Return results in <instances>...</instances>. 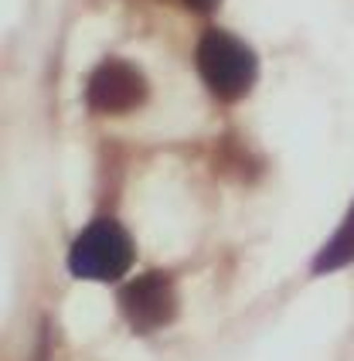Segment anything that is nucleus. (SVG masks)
<instances>
[{"label": "nucleus", "instance_id": "1", "mask_svg": "<svg viewBox=\"0 0 354 361\" xmlns=\"http://www.w3.org/2000/svg\"><path fill=\"white\" fill-rule=\"evenodd\" d=\"M195 65L201 82L208 85V92L221 102L242 99L259 75L256 51L242 38L228 35V31H205L197 38L195 48Z\"/></svg>", "mask_w": 354, "mask_h": 361}, {"label": "nucleus", "instance_id": "2", "mask_svg": "<svg viewBox=\"0 0 354 361\" xmlns=\"http://www.w3.org/2000/svg\"><path fill=\"white\" fill-rule=\"evenodd\" d=\"M133 239L130 232L113 219H96L82 228V235L72 242L68 252V269L79 280L113 283L133 266Z\"/></svg>", "mask_w": 354, "mask_h": 361}, {"label": "nucleus", "instance_id": "3", "mask_svg": "<svg viewBox=\"0 0 354 361\" xmlns=\"http://www.w3.org/2000/svg\"><path fill=\"white\" fill-rule=\"evenodd\" d=\"M147 79L133 61L106 59L85 82V106L102 116H123L147 102Z\"/></svg>", "mask_w": 354, "mask_h": 361}, {"label": "nucleus", "instance_id": "4", "mask_svg": "<svg viewBox=\"0 0 354 361\" xmlns=\"http://www.w3.org/2000/svg\"><path fill=\"white\" fill-rule=\"evenodd\" d=\"M119 314L137 334L160 331L174 321L177 314V293L174 283L164 273H143L137 280H130L119 293Z\"/></svg>", "mask_w": 354, "mask_h": 361}, {"label": "nucleus", "instance_id": "5", "mask_svg": "<svg viewBox=\"0 0 354 361\" xmlns=\"http://www.w3.org/2000/svg\"><path fill=\"white\" fill-rule=\"evenodd\" d=\"M354 262V201L348 208L344 221L337 225V232L327 239V245L320 249V256L314 259V273H334V269H344Z\"/></svg>", "mask_w": 354, "mask_h": 361}, {"label": "nucleus", "instance_id": "6", "mask_svg": "<svg viewBox=\"0 0 354 361\" xmlns=\"http://www.w3.org/2000/svg\"><path fill=\"white\" fill-rule=\"evenodd\" d=\"M181 4L191 7V11H197V14H212V11H218L221 0H181Z\"/></svg>", "mask_w": 354, "mask_h": 361}]
</instances>
